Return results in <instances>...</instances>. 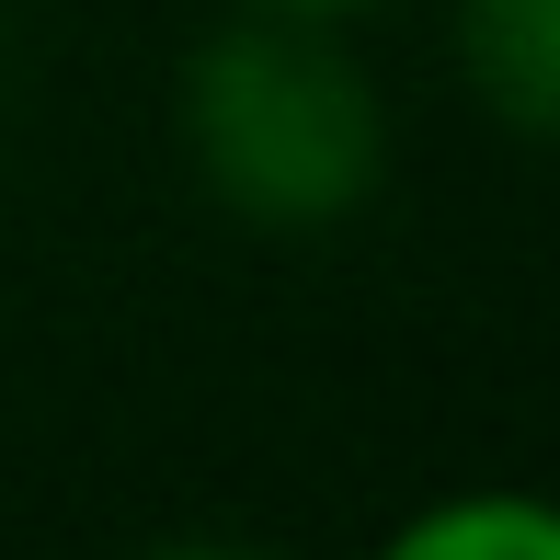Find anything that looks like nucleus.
Listing matches in <instances>:
<instances>
[{
  "mask_svg": "<svg viewBox=\"0 0 560 560\" xmlns=\"http://www.w3.org/2000/svg\"><path fill=\"white\" fill-rule=\"evenodd\" d=\"M457 81L503 138H549L560 115V0H457Z\"/></svg>",
  "mask_w": 560,
  "mask_h": 560,
  "instance_id": "nucleus-2",
  "label": "nucleus"
},
{
  "mask_svg": "<svg viewBox=\"0 0 560 560\" xmlns=\"http://www.w3.org/2000/svg\"><path fill=\"white\" fill-rule=\"evenodd\" d=\"M195 184L264 241L354 229L389 184V92L343 46V23L298 12H229L172 81Z\"/></svg>",
  "mask_w": 560,
  "mask_h": 560,
  "instance_id": "nucleus-1",
  "label": "nucleus"
},
{
  "mask_svg": "<svg viewBox=\"0 0 560 560\" xmlns=\"http://www.w3.org/2000/svg\"><path fill=\"white\" fill-rule=\"evenodd\" d=\"M241 12H298V23H366V12H400V0H241Z\"/></svg>",
  "mask_w": 560,
  "mask_h": 560,
  "instance_id": "nucleus-4",
  "label": "nucleus"
},
{
  "mask_svg": "<svg viewBox=\"0 0 560 560\" xmlns=\"http://www.w3.org/2000/svg\"><path fill=\"white\" fill-rule=\"evenodd\" d=\"M377 560H560V515L526 480H469V492H435L377 538Z\"/></svg>",
  "mask_w": 560,
  "mask_h": 560,
  "instance_id": "nucleus-3",
  "label": "nucleus"
},
{
  "mask_svg": "<svg viewBox=\"0 0 560 560\" xmlns=\"http://www.w3.org/2000/svg\"><path fill=\"white\" fill-rule=\"evenodd\" d=\"M138 560H287V549H252V538H161Z\"/></svg>",
  "mask_w": 560,
  "mask_h": 560,
  "instance_id": "nucleus-5",
  "label": "nucleus"
}]
</instances>
